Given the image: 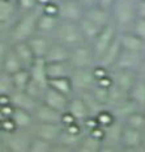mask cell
Returning a JSON list of instances; mask_svg holds the SVG:
<instances>
[{"mask_svg": "<svg viewBox=\"0 0 145 152\" xmlns=\"http://www.w3.org/2000/svg\"><path fill=\"white\" fill-rule=\"evenodd\" d=\"M41 12H42V9L38 8L33 12L20 15L17 20L14 21V24L11 26V29L7 31L5 38L12 45L29 41L34 34H37V23H38Z\"/></svg>", "mask_w": 145, "mask_h": 152, "instance_id": "obj_1", "label": "cell"}, {"mask_svg": "<svg viewBox=\"0 0 145 152\" xmlns=\"http://www.w3.org/2000/svg\"><path fill=\"white\" fill-rule=\"evenodd\" d=\"M110 12L112 23L119 31L131 30L132 25L137 20L136 0H116Z\"/></svg>", "mask_w": 145, "mask_h": 152, "instance_id": "obj_2", "label": "cell"}, {"mask_svg": "<svg viewBox=\"0 0 145 152\" xmlns=\"http://www.w3.org/2000/svg\"><path fill=\"white\" fill-rule=\"evenodd\" d=\"M54 41L59 42L62 45L75 49L77 46H81L84 43H88L83 36V31L80 29L78 23H69V21H62L59 23L58 28L54 34Z\"/></svg>", "mask_w": 145, "mask_h": 152, "instance_id": "obj_3", "label": "cell"}, {"mask_svg": "<svg viewBox=\"0 0 145 152\" xmlns=\"http://www.w3.org/2000/svg\"><path fill=\"white\" fill-rule=\"evenodd\" d=\"M31 139H33V135L26 130L1 132V145H4L8 152H28Z\"/></svg>", "mask_w": 145, "mask_h": 152, "instance_id": "obj_4", "label": "cell"}, {"mask_svg": "<svg viewBox=\"0 0 145 152\" xmlns=\"http://www.w3.org/2000/svg\"><path fill=\"white\" fill-rule=\"evenodd\" d=\"M69 64L72 68H93L97 64V58L90 43H84L71 49Z\"/></svg>", "mask_w": 145, "mask_h": 152, "instance_id": "obj_5", "label": "cell"}, {"mask_svg": "<svg viewBox=\"0 0 145 152\" xmlns=\"http://www.w3.org/2000/svg\"><path fill=\"white\" fill-rule=\"evenodd\" d=\"M69 79H71L75 94L90 92L97 84L96 77L93 75V68H73Z\"/></svg>", "mask_w": 145, "mask_h": 152, "instance_id": "obj_6", "label": "cell"}, {"mask_svg": "<svg viewBox=\"0 0 145 152\" xmlns=\"http://www.w3.org/2000/svg\"><path fill=\"white\" fill-rule=\"evenodd\" d=\"M118 34H119L118 28L115 26L114 23H111L107 25V26L103 28V29L101 30V33L97 36L96 39L90 43L94 54H96L97 62H98V59L101 58V55L114 43V41L118 38Z\"/></svg>", "mask_w": 145, "mask_h": 152, "instance_id": "obj_7", "label": "cell"}, {"mask_svg": "<svg viewBox=\"0 0 145 152\" xmlns=\"http://www.w3.org/2000/svg\"><path fill=\"white\" fill-rule=\"evenodd\" d=\"M63 131L62 123H39L36 122L31 127L30 132L33 137L43 139L51 144H56L59 142V138Z\"/></svg>", "mask_w": 145, "mask_h": 152, "instance_id": "obj_8", "label": "cell"}, {"mask_svg": "<svg viewBox=\"0 0 145 152\" xmlns=\"http://www.w3.org/2000/svg\"><path fill=\"white\" fill-rule=\"evenodd\" d=\"M110 75L112 79V84L128 94L138 79V76H140V72L133 71V69L112 68L110 69Z\"/></svg>", "mask_w": 145, "mask_h": 152, "instance_id": "obj_9", "label": "cell"}, {"mask_svg": "<svg viewBox=\"0 0 145 152\" xmlns=\"http://www.w3.org/2000/svg\"><path fill=\"white\" fill-rule=\"evenodd\" d=\"M85 8L77 0H65L59 3V18L62 21L80 23L84 18Z\"/></svg>", "mask_w": 145, "mask_h": 152, "instance_id": "obj_10", "label": "cell"}, {"mask_svg": "<svg viewBox=\"0 0 145 152\" xmlns=\"http://www.w3.org/2000/svg\"><path fill=\"white\" fill-rule=\"evenodd\" d=\"M145 63V53H135L122 50L120 56L114 66V68H124V69H133L140 72Z\"/></svg>", "mask_w": 145, "mask_h": 152, "instance_id": "obj_11", "label": "cell"}, {"mask_svg": "<svg viewBox=\"0 0 145 152\" xmlns=\"http://www.w3.org/2000/svg\"><path fill=\"white\" fill-rule=\"evenodd\" d=\"M18 16H20V12L14 0H0V24H1L3 31L5 29H11Z\"/></svg>", "mask_w": 145, "mask_h": 152, "instance_id": "obj_12", "label": "cell"}, {"mask_svg": "<svg viewBox=\"0 0 145 152\" xmlns=\"http://www.w3.org/2000/svg\"><path fill=\"white\" fill-rule=\"evenodd\" d=\"M69 100H71V97L65 96V94H63L60 92L52 89L51 87H49L46 89L45 94H43V99L41 102L46 104L47 106L52 107V109H55V110H58V112L64 114L68 109Z\"/></svg>", "mask_w": 145, "mask_h": 152, "instance_id": "obj_13", "label": "cell"}, {"mask_svg": "<svg viewBox=\"0 0 145 152\" xmlns=\"http://www.w3.org/2000/svg\"><path fill=\"white\" fill-rule=\"evenodd\" d=\"M67 113L71 114V115L80 123H84L86 119H89L90 117H92L84 99L80 94H75V96L71 97L69 104H68Z\"/></svg>", "mask_w": 145, "mask_h": 152, "instance_id": "obj_14", "label": "cell"}, {"mask_svg": "<svg viewBox=\"0 0 145 152\" xmlns=\"http://www.w3.org/2000/svg\"><path fill=\"white\" fill-rule=\"evenodd\" d=\"M28 42H29L36 59H45L50 47L54 43V38L42 36V34H34Z\"/></svg>", "mask_w": 145, "mask_h": 152, "instance_id": "obj_15", "label": "cell"}, {"mask_svg": "<svg viewBox=\"0 0 145 152\" xmlns=\"http://www.w3.org/2000/svg\"><path fill=\"white\" fill-rule=\"evenodd\" d=\"M33 115L36 122L39 123H62V118H63V113L47 106L43 102H39V105L37 106Z\"/></svg>", "mask_w": 145, "mask_h": 152, "instance_id": "obj_16", "label": "cell"}, {"mask_svg": "<svg viewBox=\"0 0 145 152\" xmlns=\"http://www.w3.org/2000/svg\"><path fill=\"white\" fill-rule=\"evenodd\" d=\"M122 50H123V47L120 45V41H119V37H118L114 41V43H112V45L110 46L102 55H101V58L98 59L97 64L101 66V67H105L107 69H112L114 66L116 64V62H118L119 56H120Z\"/></svg>", "mask_w": 145, "mask_h": 152, "instance_id": "obj_17", "label": "cell"}, {"mask_svg": "<svg viewBox=\"0 0 145 152\" xmlns=\"http://www.w3.org/2000/svg\"><path fill=\"white\" fill-rule=\"evenodd\" d=\"M119 41L123 47V50L135 53H145V42L141 38H138L131 30L127 31H119Z\"/></svg>", "mask_w": 145, "mask_h": 152, "instance_id": "obj_18", "label": "cell"}, {"mask_svg": "<svg viewBox=\"0 0 145 152\" xmlns=\"http://www.w3.org/2000/svg\"><path fill=\"white\" fill-rule=\"evenodd\" d=\"M59 23H60L59 17L41 12L38 17V23H37V34H42V36H47L52 38Z\"/></svg>", "mask_w": 145, "mask_h": 152, "instance_id": "obj_19", "label": "cell"}, {"mask_svg": "<svg viewBox=\"0 0 145 152\" xmlns=\"http://www.w3.org/2000/svg\"><path fill=\"white\" fill-rule=\"evenodd\" d=\"M11 104L14 107L28 110V112H30V113H34L37 109V106L39 105V101L34 100L33 97L29 96L25 91H16L11 94Z\"/></svg>", "mask_w": 145, "mask_h": 152, "instance_id": "obj_20", "label": "cell"}, {"mask_svg": "<svg viewBox=\"0 0 145 152\" xmlns=\"http://www.w3.org/2000/svg\"><path fill=\"white\" fill-rule=\"evenodd\" d=\"M85 18H88L89 21H92L93 24L98 25L99 28H105L109 24L112 23V18H111V12L107 11V9L99 7H93L89 9H85Z\"/></svg>", "mask_w": 145, "mask_h": 152, "instance_id": "obj_21", "label": "cell"}, {"mask_svg": "<svg viewBox=\"0 0 145 152\" xmlns=\"http://www.w3.org/2000/svg\"><path fill=\"white\" fill-rule=\"evenodd\" d=\"M29 72L31 80L41 84L42 87L49 88L50 79H49V74H47V63L45 59H37L34 62V64L30 67Z\"/></svg>", "mask_w": 145, "mask_h": 152, "instance_id": "obj_22", "label": "cell"}, {"mask_svg": "<svg viewBox=\"0 0 145 152\" xmlns=\"http://www.w3.org/2000/svg\"><path fill=\"white\" fill-rule=\"evenodd\" d=\"M0 58H1V72H5V74H8V75H14L16 72L24 69L17 54H16L13 50V46L3 56H0Z\"/></svg>", "mask_w": 145, "mask_h": 152, "instance_id": "obj_23", "label": "cell"}, {"mask_svg": "<svg viewBox=\"0 0 145 152\" xmlns=\"http://www.w3.org/2000/svg\"><path fill=\"white\" fill-rule=\"evenodd\" d=\"M69 56H71V49L59 42H55L50 47L49 53H47L45 61L46 63H58V62H69Z\"/></svg>", "mask_w": 145, "mask_h": 152, "instance_id": "obj_24", "label": "cell"}, {"mask_svg": "<svg viewBox=\"0 0 145 152\" xmlns=\"http://www.w3.org/2000/svg\"><path fill=\"white\" fill-rule=\"evenodd\" d=\"M12 46H13V50H14V53L17 54L22 67L25 69H30V67L34 64V62H36L37 59H36V56H34L33 51H31L29 42L25 41V42L14 43V45H12Z\"/></svg>", "mask_w": 145, "mask_h": 152, "instance_id": "obj_25", "label": "cell"}, {"mask_svg": "<svg viewBox=\"0 0 145 152\" xmlns=\"http://www.w3.org/2000/svg\"><path fill=\"white\" fill-rule=\"evenodd\" d=\"M123 131H124V122L116 119V121L112 122L110 126L105 127V137H103V143L114 144V145H119V147H120Z\"/></svg>", "mask_w": 145, "mask_h": 152, "instance_id": "obj_26", "label": "cell"}, {"mask_svg": "<svg viewBox=\"0 0 145 152\" xmlns=\"http://www.w3.org/2000/svg\"><path fill=\"white\" fill-rule=\"evenodd\" d=\"M12 121L14 122L18 130H26V131H30L36 123L33 113L24 109H18V107H14V112L12 114Z\"/></svg>", "mask_w": 145, "mask_h": 152, "instance_id": "obj_27", "label": "cell"}, {"mask_svg": "<svg viewBox=\"0 0 145 152\" xmlns=\"http://www.w3.org/2000/svg\"><path fill=\"white\" fill-rule=\"evenodd\" d=\"M110 110L112 112V114H114V117H115L116 119L124 122L125 119H127L128 117L131 115V114H133L135 112H137V110H141V109H138V106L130 99V97H128V99H125L124 101L119 102L118 105L110 107Z\"/></svg>", "mask_w": 145, "mask_h": 152, "instance_id": "obj_28", "label": "cell"}, {"mask_svg": "<svg viewBox=\"0 0 145 152\" xmlns=\"http://www.w3.org/2000/svg\"><path fill=\"white\" fill-rule=\"evenodd\" d=\"M141 144H144V132L127 127L124 125V131H123V135H122L120 147L131 148V147H137V145H141Z\"/></svg>", "mask_w": 145, "mask_h": 152, "instance_id": "obj_29", "label": "cell"}, {"mask_svg": "<svg viewBox=\"0 0 145 152\" xmlns=\"http://www.w3.org/2000/svg\"><path fill=\"white\" fill-rule=\"evenodd\" d=\"M128 97L138 106V109L145 110V77L138 76L135 85L128 93Z\"/></svg>", "mask_w": 145, "mask_h": 152, "instance_id": "obj_30", "label": "cell"}, {"mask_svg": "<svg viewBox=\"0 0 145 152\" xmlns=\"http://www.w3.org/2000/svg\"><path fill=\"white\" fill-rule=\"evenodd\" d=\"M73 71L69 62H58V63H47V74L49 79H60V77H69Z\"/></svg>", "mask_w": 145, "mask_h": 152, "instance_id": "obj_31", "label": "cell"}, {"mask_svg": "<svg viewBox=\"0 0 145 152\" xmlns=\"http://www.w3.org/2000/svg\"><path fill=\"white\" fill-rule=\"evenodd\" d=\"M102 139L94 137L90 132H86L76 147V152H98L99 148L102 147Z\"/></svg>", "mask_w": 145, "mask_h": 152, "instance_id": "obj_32", "label": "cell"}, {"mask_svg": "<svg viewBox=\"0 0 145 152\" xmlns=\"http://www.w3.org/2000/svg\"><path fill=\"white\" fill-rule=\"evenodd\" d=\"M78 25H80V29H81V31H83V36H84L85 41H86L88 43H92L93 41L97 38V36L101 33V30L103 29V28H99L98 25L93 24L92 21H89L85 17L78 23Z\"/></svg>", "mask_w": 145, "mask_h": 152, "instance_id": "obj_33", "label": "cell"}, {"mask_svg": "<svg viewBox=\"0 0 145 152\" xmlns=\"http://www.w3.org/2000/svg\"><path fill=\"white\" fill-rule=\"evenodd\" d=\"M49 87H51L52 89L60 92V93L65 94V96H68V97L75 96V91H73V87H72L71 79H69V77L52 79V80H50Z\"/></svg>", "mask_w": 145, "mask_h": 152, "instance_id": "obj_34", "label": "cell"}, {"mask_svg": "<svg viewBox=\"0 0 145 152\" xmlns=\"http://www.w3.org/2000/svg\"><path fill=\"white\" fill-rule=\"evenodd\" d=\"M124 125L127 127L144 132L145 131V110H137L133 114H131L124 121Z\"/></svg>", "mask_w": 145, "mask_h": 152, "instance_id": "obj_35", "label": "cell"}, {"mask_svg": "<svg viewBox=\"0 0 145 152\" xmlns=\"http://www.w3.org/2000/svg\"><path fill=\"white\" fill-rule=\"evenodd\" d=\"M80 96L84 99V101H85V104H86V106H88V109H89L90 115L92 117H97L101 112H102V110L106 109V106H103L102 104H101L99 101L94 97V94L92 93V92H85V93H81Z\"/></svg>", "mask_w": 145, "mask_h": 152, "instance_id": "obj_36", "label": "cell"}, {"mask_svg": "<svg viewBox=\"0 0 145 152\" xmlns=\"http://www.w3.org/2000/svg\"><path fill=\"white\" fill-rule=\"evenodd\" d=\"M12 79H13V84H14L16 91H25L28 84H29L31 80L29 69H25V68L16 72L14 75H12Z\"/></svg>", "mask_w": 145, "mask_h": 152, "instance_id": "obj_37", "label": "cell"}, {"mask_svg": "<svg viewBox=\"0 0 145 152\" xmlns=\"http://www.w3.org/2000/svg\"><path fill=\"white\" fill-rule=\"evenodd\" d=\"M13 92H16V88L12 75L0 71V96H11Z\"/></svg>", "mask_w": 145, "mask_h": 152, "instance_id": "obj_38", "label": "cell"}, {"mask_svg": "<svg viewBox=\"0 0 145 152\" xmlns=\"http://www.w3.org/2000/svg\"><path fill=\"white\" fill-rule=\"evenodd\" d=\"M52 145L54 144L49 143V142H46V140H43V139L33 137L31 143H30V147H29V151L28 152H51Z\"/></svg>", "mask_w": 145, "mask_h": 152, "instance_id": "obj_39", "label": "cell"}, {"mask_svg": "<svg viewBox=\"0 0 145 152\" xmlns=\"http://www.w3.org/2000/svg\"><path fill=\"white\" fill-rule=\"evenodd\" d=\"M94 118L97 119V122H98V125L101 126V127H107V126H110L112 122L116 121V118L114 117V114H112V112L109 109V107H106L105 110H102L98 115L94 117Z\"/></svg>", "mask_w": 145, "mask_h": 152, "instance_id": "obj_40", "label": "cell"}, {"mask_svg": "<svg viewBox=\"0 0 145 152\" xmlns=\"http://www.w3.org/2000/svg\"><path fill=\"white\" fill-rule=\"evenodd\" d=\"M16 4H17L20 15L28 13V12H33L39 8L38 0H16Z\"/></svg>", "mask_w": 145, "mask_h": 152, "instance_id": "obj_41", "label": "cell"}, {"mask_svg": "<svg viewBox=\"0 0 145 152\" xmlns=\"http://www.w3.org/2000/svg\"><path fill=\"white\" fill-rule=\"evenodd\" d=\"M131 31L135 33L138 38H141L145 42V18H137L135 21V24L132 25Z\"/></svg>", "mask_w": 145, "mask_h": 152, "instance_id": "obj_42", "label": "cell"}, {"mask_svg": "<svg viewBox=\"0 0 145 152\" xmlns=\"http://www.w3.org/2000/svg\"><path fill=\"white\" fill-rule=\"evenodd\" d=\"M14 112V106L12 104H5L0 105V119H8L12 118V114Z\"/></svg>", "mask_w": 145, "mask_h": 152, "instance_id": "obj_43", "label": "cell"}, {"mask_svg": "<svg viewBox=\"0 0 145 152\" xmlns=\"http://www.w3.org/2000/svg\"><path fill=\"white\" fill-rule=\"evenodd\" d=\"M16 130H18V129L16 127L12 118L1 119V132H12V131H16Z\"/></svg>", "mask_w": 145, "mask_h": 152, "instance_id": "obj_44", "label": "cell"}, {"mask_svg": "<svg viewBox=\"0 0 145 152\" xmlns=\"http://www.w3.org/2000/svg\"><path fill=\"white\" fill-rule=\"evenodd\" d=\"M51 152H76V150L72 147H68V145L60 144V143H56L52 145Z\"/></svg>", "mask_w": 145, "mask_h": 152, "instance_id": "obj_45", "label": "cell"}, {"mask_svg": "<svg viewBox=\"0 0 145 152\" xmlns=\"http://www.w3.org/2000/svg\"><path fill=\"white\" fill-rule=\"evenodd\" d=\"M137 18H145V0H136Z\"/></svg>", "mask_w": 145, "mask_h": 152, "instance_id": "obj_46", "label": "cell"}, {"mask_svg": "<svg viewBox=\"0 0 145 152\" xmlns=\"http://www.w3.org/2000/svg\"><path fill=\"white\" fill-rule=\"evenodd\" d=\"M120 151H122V147H119V145L103 143L98 152H120Z\"/></svg>", "mask_w": 145, "mask_h": 152, "instance_id": "obj_47", "label": "cell"}, {"mask_svg": "<svg viewBox=\"0 0 145 152\" xmlns=\"http://www.w3.org/2000/svg\"><path fill=\"white\" fill-rule=\"evenodd\" d=\"M77 1L80 3L85 9H89V8H93V7L98 5V0H77Z\"/></svg>", "mask_w": 145, "mask_h": 152, "instance_id": "obj_48", "label": "cell"}, {"mask_svg": "<svg viewBox=\"0 0 145 152\" xmlns=\"http://www.w3.org/2000/svg\"><path fill=\"white\" fill-rule=\"evenodd\" d=\"M116 0H98V5L102 8L107 9V11H110V9L112 8V5H114V3Z\"/></svg>", "mask_w": 145, "mask_h": 152, "instance_id": "obj_49", "label": "cell"}, {"mask_svg": "<svg viewBox=\"0 0 145 152\" xmlns=\"http://www.w3.org/2000/svg\"><path fill=\"white\" fill-rule=\"evenodd\" d=\"M120 152H145V145H137V147H131V148H122Z\"/></svg>", "mask_w": 145, "mask_h": 152, "instance_id": "obj_50", "label": "cell"}, {"mask_svg": "<svg viewBox=\"0 0 145 152\" xmlns=\"http://www.w3.org/2000/svg\"><path fill=\"white\" fill-rule=\"evenodd\" d=\"M140 75H141V76H144V77H145V63H144L143 68H141V69H140Z\"/></svg>", "mask_w": 145, "mask_h": 152, "instance_id": "obj_51", "label": "cell"}, {"mask_svg": "<svg viewBox=\"0 0 145 152\" xmlns=\"http://www.w3.org/2000/svg\"><path fill=\"white\" fill-rule=\"evenodd\" d=\"M55 1H58V3H60V1H65V0H55Z\"/></svg>", "mask_w": 145, "mask_h": 152, "instance_id": "obj_52", "label": "cell"}, {"mask_svg": "<svg viewBox=\"0 0 145 152\" xmlns=\"http://www.w3.org/2000/svg\"><path fill=\"white\" fill-rule=\"evenodd\" d=\"M144 145H145V131H144Z\"/></svg>", "mask_w": 145, "mask_h": 152, "instance_id": "obj_53", "label": "cell"}]
</instances>
